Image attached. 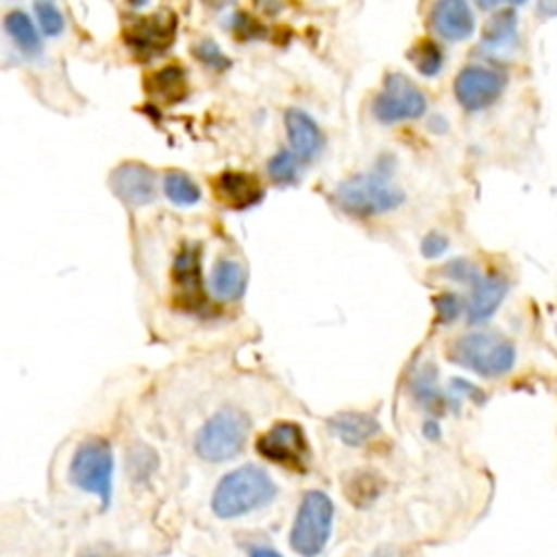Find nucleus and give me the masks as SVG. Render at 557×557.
Here are the masks:
<instances>
[{"mask_svg":"<svg viewBox=\"0 0 557 557\" xmlns=\"http://www.w3.org/2000/svg\"><path fill=\"white\" fill-rule=\"evenodd\" d=\"M274 497L276 484L270 475L255 463H246L219 482L212 495V510L221 520H237L268 506Z\"/></svg>","mask_w":557,"mask_h":557,"instance_id":"obj_1","label":"nucleus"},{"mask_svg":"<svg viewBox=\"0 0 557 557\" xmlns=\"http://www.w3.org/2000/svg\"><path fill=\"white\" fill-rule=\"evenodd\" d=\"M337 203L352 216H377L397 210L406 195L388 178V172H370L346 178L337 185Z\"/></svg>","mask_w":557,"mask_h":557,"instance_id":"obj_2","label":"nucleus"},{"mask_svg":"<svg viewBox=\"0 0 557 557\" xmlns=\"http://www.w3.org/2000/svg\"><path fill=\"white\" fill-rule=\"evenodd\" d=\"M448 359L482 377H502L516 366V346L497 333L480 331L455 339Z\"/></svg>","mask_w":557,"mask_h":557,"instance_id":"obj_3","label":"nucleus"},{"mask_svg":"<svg viewBox=\"0 0 557 557\" xmlns=\"http://www.w3.org/2000/svg\"><path fill=\"white\" fill-rule=\"evenodd\" d=\"M335 524V504L321 491H308L290 531V546L301 557H317L326 548Z\"/></svg>","mask_w":557,"mask_h":557,"instance_id":"obj_4","label":"nucleus"},{"mask_svg":"<svg viewBox=\"0 0 557 557\" xmlns=\"http://www.w3.org/2000/svg\"><path fill=\"white\" fill-rule=\"evenodd\" d=\"M112 473L114 457L106 440L91 437L76 448L70 463V482L83 493L97 495L103 508L112 504Z\"/></svg>","mask_w":557,"mask_h":557,"instance_id":"obj_5","label":"nucleus"},{"mask_svg":"<svg viewBox=\"0 0 557 557\" xmlns=\"http://www.w3.org/2000/svg\"><path fill=\"white\" fill-rule=\"evenodd\" d=\"M248 433V417L237 408H223L199 429L195 437V450L206 461H227L242 453Z\"/></svg>","mask_w":557,"mask_h":557,"instance_id":"obj_6","label":"nucleus"},{"mask_svg":"<svg viewBox=\"0 0 557 557\" xmlns=\"http://www.w3.org/2000/svg\"><path fill=\"white\" fill-rule=\"evenodd\" d=\"M426 112V97L408 76L393 74L386 78L384 89L375 97L373 114L382 123H401L420 119Z\"/></svg>","mask_w":557,"mask_h":557,"instance_id":"obj_7","label":"nucleus"},{"mask_svg":"<svg viewBox=\"0 0 557 557\" xmlns=\"http://www.w3.org/2000/svg\"><path fill=\"white\" fill-rule=\"evenodd\" d=\"M504 74L484 65H469L457 74L455 95L463 110L480 112L491 108L504 89Z\"/></svg>","mask_w":557,"mask_h":557,"instance_id":"obj_8","label":"nucleus"},{"mask_svg":"<svg viewBox=\"0 0 557 557\" xmlns=\"http://www.w3.org/2000/svg\"><path fill=\"white\" fill-rule=\"evenodd\" d=\"M257 450L270 461L284 463V467L290 469H301L308 455L306 433L293 422H282L259 437Z\"/></svg>","mask_w":557,"mask_h":557,"instance_id":"obj_9","label":"nucleus"},{"mask_svg":"<svg viewBox=\"0 0 557 557\" xmlns=\"http://www.w3.org/2000/svg\"><path fill=\"white\" fill-rule=\"evenodd\" d=\"M110 185L114 195L132 208L148 206L154 199V174L141 163H125L116 168L110 176Z\"/></svg>","mask_w":557,"mask_h":557,"instance_id":"obj_10","label":"nucleus"},{"mask_svg":"<svg viewBox=\"0 0 557 557\" xmlns=\"http://www.w3.org/2000/svg\"><path fill=\"white\" fill-rule=\"evenodd\" d=\"M433 27L446 40H467L475 32V16L469 3L461 0H444L433 8Z\"/></svg>","mask_w":557,"mask_h":557,"instance_id":"obj_11","label":"nucleus"},{"mask_svg":"<svg viewBox=\"0 0 557 557\" xmlns=\"http://www.w3.org/2000/svg\"><path fill=\"white\" fill-rule=\"evenodd\" d=\"M174 27H176V21L172 14H168V12L154 14L150 18L134 23L127 29V40L136 50L159 52V50H165L168 45L174 40Z\"/></svg>","mask_w":557,"mask_h":557,"instance_id":"obj_12","label":"nucleus"},{"mask_svg":"<svg viewBox=\"0 0 557 557\" xmlns=\"http://www.w3.org/2000/svg\"><path fill=\"white\" fill-rule=\"evenodd\" d=\"M286 127H288V138H290V146H293L297 159L312 161L319 157V152L323 148V136L310 114H306L301 110H288Z\"/></svg>","mask_w":557,"mask_h":557,"instance_id":"obj_13","label":"nucleus"},{"mask_svg":"<svg viewBox=\"0 0 557 557\" xmlns=\"http://www.w3.org/2000/svg\"><path fill=\"white\" fill-rule=\"evenodd\" d=\"M506 293H508V282L504 276H499V274L484 276L482 274L478 278V282L473 284V297L469 304V321L473 323V326L488 321L495 314V310L502 306Z\"/></svg>","mask_w":557,"mask_h":557,"instance_id":"obj_14","label":"nucleus"},{"mask_svg":"<svg viewBox=\"0 0 557 557\" xmlns=\"http://www.w3.org/2000/svg\"><path fill=\"white\" fill-rule=\"evenodd\" d=\"M219 199L230 208H250L261 201V185L246 172H223L216 178Z\"/></svg>","mask_w":557,"mask_h":557,"instance_id":"obj_15","label":"nucleus"},{"mask_svg":"<svg viewBox=\"0 0 557 557\" xmlns=\"http://www.w3.org/2000/svg\"><path fill=\"white\" fill-rule=\"evenodd\" d=\"M331 431L348 446H363L380 433V424L368 412H342L331 420Z\"/></svg>","mask_w":557,"mask_h":557,"instance_id":"obj_16","label":"nucleus"},{"mask_svg":"<svg viewBox=\"0 0 557 557\" xmlns=\"http://www.w3.org/2000/svg\"><path fill=\"white\" fill-rule=\"evenodd\" d=\"M210 288L221 301H237L248 288V272L239 261L219 259L212 268Z\"/></svg>","mask_w":557,"mask_h":557,"instance_id":"obj_17","label":"nucleus"},{"mask_svg":"<svg viewBox=\"0 0 557 557\" xmlns=\"http://www.w3.org/2000/svg\"><path fill=\"white\" fill-rule=\"evenodd\" d=\"M516 40H518V14L516 10H504L486 25L482 45L486 50L502 52V50L513 48Z\"/></svg>","mask_w":557,"mask_h":557,"instance_id":"obj_18","label":"nucleus"},{"mask_svg":"<svg viewBox=\"0 0 557 557\" xmlns=\"http://www.w3.org/2000/svg\"><path fill=\"white\" fill-rule=\"evenodd\" d=\"M412 393H414V399L420 401L426 410L435 412V414H442L448 408V395L437 386V370L433 368V363H429L420 375L414 377L412 382Z\"/></svg>","mask_w":557,"mask_h":557,"instance_id":"obj_19","label":"nucleus"},{"mask_svg":"<svg viewBox=\"0 0 557 557\" xmlns=\"http://www.w3.org/2000/svg\"><path fill=\"white\" fill-rule=\"evenodd\" d=\"M201 268H199V252L193 246H185L174 263V278L185 297H199L201 295Z\"/></svg>","mask_w":557,"mask_h":557,"instance_id":"obj_20","label":"nucleus"},{"mask_svg":"<svg viewBox=\"0 0 557 557\" xmlns=\"http://www.w3.org/2000/svg\"><path fill=\"white\" fill-rule=\"evenodd\" d=\"M5 29H8L10 38L16 42V48L21 52H25L29 57L40 52V48H42L40 36H38V32H36V27H34V23L29 21L27 14H23L18 10L10 12L5 16Z\"/></svg>","mask_w":557,"mask_h":557,"instance_id":"obj_21","label":"nucleus"},{"mask_svg":"<svg viewBox=\"0 0 557 557\" xmlns=\"http://www.w3.org/2000/svg\"><path fill=\"white\" fill-rule=\"evenodd\" d=\"M163 190L176 206H195L201 199L199 185L183 172H170L163 181Z\"/></svg>","mask_w":557,"mask_h":557,"instance_id":"obj_22","label":"nucleus"},{"mask_svg":"<svg viewBox=\"0 0 557 557\" xmlns=\"http://www.w3.org/2000/svg\"><path fill=\"white\" fill-rule=\"evenodd\" d=\"M408 59L414 63V67L420 70L424 76H437L444 67V52L437 42L433 40H422L417 42L412 52H408Z\"/></svg>","mask_w":557,"mask_h":557,"instance_id":"obj_23","label":"nucleus"},{"mask_svg":"<svg viewBox=\"0 0 557 557\" xmlns=\"http://www.w3.org/2000/svg\"><path fill=\"white\" fill-rule=\"evenodd\" d=\"M152 89L157 97H163L168 101H176L185 91V76L181 67H165L152 78Z\"/></svg>","mask_w":557,"mask_h":557,"instance_id":"obj_24","label":"nucleus"},{"mask_svg":"<svg viewBox=\"0 0 557 557\" xmlns=\"http://www.w3.org/2000/svg\"><path fill=\"white\" fill-rule=\"evenodd\" d=\"M268 174L276 185H293L299 178V161L293 152H278L270 159Z\"/></svg>","mask_w":557,"mask_h":557,"instance_id":"obj_25","label":"nucleus"},{"mask_svg":"<svg viewBox=\"0 0 557 557\" xmlns=\"http://www.w3.org/2000/svg\"><path fill=\"white\" fill-rule=\"evenodd\" d=\"M36 16H38V23L42 27V32L48 36H59L65 27V18L63 14L57 10L54 3H36Z\"/></svg>","mask_w":557,"mask_h":557,"instance_id":"obj_26","label":"nucleus"},{"mask_svg":"<svg viewBox=\"0 0 557 557\" xmlns=\"http://www.w3.org/2000/svg\"><path fill=\"white\" fill-rule=\"evenodd\" d=\"M448 278H453V282H461V284H475L478 278L482 276V272L478 270L475 263H471L469 259H453L444 265L442 270Z\"/></svg>","mask_w":557,"mask_h":557,"instance_id":"obj_27","label":"nucleus"},{"mask_svg":"<svg viewBox=\"0 0 557 557\" xmlns=\"http://www.w3.org/2000/svg\"><path fill=\"white\" fill-rule=\"evenodd\" d=\"M195 57H197L203 65H208V67H212V70H225V67L230 65V61L223 57V52L219 50V45H216L214 40H203V42H199L197 48H195Z\"/></svg>","mask_w":557,"mask_h":557,"instance_id":"obj_28","label":"nucleus"},{"mask_svg":"<svg viewBox=\"0 0 557 557\" xmlns=\"http://www.w3.org/2000/svg\"><path fill=\"white\" fill-rule=\"evenodd\" d=\"M435 310H437V321L440 323H453L461 314L463 304L455 293H444L435 299Z\"/></svg>","mask_w":557,"mask_h":557,"instance_id":"obj_29","label":"nucleus"},{"mask_svg":"<svg viewBox=\"0 0 557 557\" xmlns=\"http://www.w3.org/2000/svg\"><path fill=\"white\" fill-rule=\"evenodd\" d=\"M446 250H448V239L444 235H440V232H431V235L424 237V242H422V255L426 259H437Z\"/></svg>","mask_w":557,"mask_h":557,"instance_id":"obj_30","label":"nucleus"},{"mask_svg":"<svg viewBox=\"0 0 557 557\" xmlns=\"http://www.w3.org/2000/svg\"><path fill=\"white\" fill-rule=\"evenodd\" d=\"M424 435H426L429 440L437 442V440L442 437V429H440V424H437L435 420H429V422L424 424Z\"/></svg>","mask_w":557,"mask_h":557,"instance_id":"obj_31","label":"nucleus"},{"mask_svg":"<svg viewBox=\"0 0 557 557\" xmlns=\"http://www.w3.org/2000/svg\"><path fill=\"white\" fill-rule=\"evenodd\" d=\"M250 557H284V555H278L276 550H272V548H255L252 553H250Z\"/></svg>","mask_w":557,"mask_h":557,"instance_id":"obj_32","label":"nucleus"},{"mask_svg":"<svg viewBox=\"0 0 557 557\" xmlns=\"http://www.w3.org/2000/svg\"><path fill=\"white\" fill-rule=\"evenodd\" d=\"M540 12L542 14H557V3L550 5V3H540Z\"/></svg>","mask_w":557,"mask_h":557,"instance_id":"obj_33","label":"nucleus"}]
</instances>
